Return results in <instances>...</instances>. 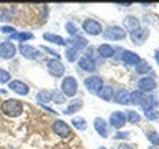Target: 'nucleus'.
I'll return each instance as SVG.
<instances>
[{
	"label": "nucleus",
	"mask_w": 159,
	"mask_h": 149,
	"mask_svg": "<svg viewBox=\"0 0 159 149\" xmlns=\"http://www.w3.org/2000/svg\"><path fill=\"white\" fill-rule=\"evenodd\" d=\"M103 37L108 42H121L128 37V33L119 25H109V27H106V30H103Z\"/></svg>",
	"instance_id": "nucleus-1"
},
{
	"label": "nucleus",
	"mask_w": 159,
	"mask_h": 149,
	"mask_svg": "<svg viewBox=\"0 0 159 149\" xmlns=\"http://www.w3.org/2000/svg\"><path fill=\"white\" fill-rule=\"evenodd\" d=\"M2 113H5L7 116L17 118L23 113V104L18 99H5L2 103Z\"/></svg>",
	"instance_id": "nucleus-2"
},
{
	"label": "nucleus",
	"mask_w": 159,
	"mask_h": 149,
	"mask_svg": "<svg viewBox=\"0 0 159 149\" xmlns=\"http://www.w3.org/2000/svg\"><path fill=\"white\" fill-rule=\"evenodd\" d=\"M60 86H61V93L65 98H73L78 93V81L75 76H63Z\"/></svg>",
	"instance_id": "nucleus-3"
},
{
	"label": "nucleus",
	"mask_w": 159,
	"mask_h": 149,
	"mask_svg": "<svg viewBox=\"0 0 159 149\" xmlns=\"http://www.w3.org/2000/svg\"><path fill=\"white\" fill-rule=\"evenodd\" d=\"M83 84H84V88H86L88 93L98 94L99 91H101V88L104 86V81H103V78L99 76V74H91V76L84 78Z\"/></svg>",
	"instance_id": "nucleus-4"
},
{
	"label": "nucleus",
	"mask_w": 159,
	"mask_h": 149,
	"mask_svg": "<svg viewBox=\"0 0 159 149\" xmlns=\"http://www.w3.org/2000/svg\"><path fill=\"white\" fill-rule=\"evenodd\" d=\"M81 28L84 33L91 35V37H98V35H103V27L98 20L94 18H84L81 23Z\"/></svg>",
	"instance_id": "nucleus-5"
},
{
	"label": "nucleus",
	"mask_w": 159,
	"mask_h": 149,
	"mask_svg": "<svg viewBox=\"0 0 159 149\" xmlns=\"http://www.w3.org/2000/svg\"><path fill=\"white\" fill-rule=\"evenodd\" d=\"M157 88V81L154 76H141L138 79V91L143 94H151Z\"/></svg>",
	"instance_id": "nucleus-6"
},
{
	"label": "nucleus",
	"mask_w": 159,
	"mask_h": 149,
	"mask_svg": "<svg viewBox=\"0 0 159 149\" xmlns=\"http://www.w3.org/2000/svg\"><path fill=\"white\" fill-rule=\"evenodd\" d=\"M47 70H48L50 76H53V78H63L65 76V65L60 60H53V58L48 60Z\"/></svg>",
	"instance_id": "nucleus-7"
},
{
	"label": "nucleus",
	"mask_w": 159,
	"mask_h": 149,
	"mask_svg": "<svg viewBox=\"0 0 159 149\" xmlns=\"http://www.w3.org/2000/svg\"><path fill=\"white\" fill-rule=\"evenodd\" d=\"M8 89L13 91L15 94H18V96H27L30 93V86L25 81H22V79H10Z\"/></svg>",
	"instance_id": "nucleus-8"
},
{
	"label": "nucleus",
	"mask_w": 159,
	"mask_h": 149,
	"mask_svg": "<svg viewBox=\"0 0 159 149\" xmlns=\"http://www.w3.org/2000/svg\"><path fill=\"white\" fill-rule=\"evenodd\" d=\"M76 63H78V70H81V71L93 73L94 70H96V61H94V58L89 56V55H83V56H80Z\"/></svg>",
	"instance_id": "nucleus-9"
},
{
	"label": "nucleus",
	"mask_w": 159,
	"mask_h": 149,
	"mask_svg": "<svg viewBox=\"0 0 159 149\" xmlns=\"http://www.w3.org/2000/svg\"><path fill=\"white\" fill-rule=\"evenodd\" d=\"M17 55V45L12 42H2L0 43V58L2 60H12Z\"/></svg>",
	"instance_id": "nucleus-10"
},
{
	"label": "nucleus",
	"mask_w": 159,
	"mask_h": 149,
	"mask_svg": "<svg viewBox=\"0 0 159 149\" xmlns=\"http://www.w3.org/2000/svg\"><path fill=\"white\" fill-rule=\"evenodd\" d=\"M113 101L119 106H128V104H131V91L126 88H119L118 91H114Z\"/></svg>",
	"instance_id": "nucleus-11"
},
{
	"label": "nucleus",
	"mask_w": 159,
	"mask_h": 149,
	"mask_svg": "<svg viewBox=\"0 0 159 149\" xmlns=\"http://www.w3.org/2000/svg\"><path fill=\"white\" fill-rule=\"evenodd\" d=\"M129 38H131V42L134 45H143V43H146V40L149 38V30L148 27H141V28H138V30H134V32L129 33Z\"/></svg>",
	"instance_id": "nucleus-12"
},
{
	"label": "nucleus",
	"mask_w": 159,
	"mask_h": 149,
	"mask_svg": "<svg viewBox=\"0 0 159 149\" xmlns=\"http://www.w3.org/2000/svg\"><path fill=\"white\" fill-rule=\"evenodd\" d=\"M108 124L114 129H121L124 124H126V114H124V111H113L109 114Z\"/></svg>",
	"instance_id": "nucleus-13"
},
{
	"label": "nucleus",
	"mask_w": 159,
	"mask_h": 149,
	"mask_svg": "<svg viewBox=\"0 0 159 149\" xmlns=\"http://www.w3.org/2000/svg\"><path fill=\"white\" fill-rule=\"evenodd\" d=\"M18 52L23 58H27V60H37V58L42 56V53H40L37 48L30 47V45H27V43H20L18 45Z\"/></svg>",
	"instance_id": "nucleus-14"
},
{
	"label": "nucleus",
	"mask_w": 159,
	"mask_h": 149,
	"mask_svg": "<svg viewBox=\"0 0 159 149\" xmlns=\"http://www.w3.org/2000/svg\"><path fill=\"white\" fill-rule=\"evenodd\" d=\"M119 61H123L124 65H128V66H138L139 63H141V56H139L138 53L131 52V50H123V55H121V60Z\"/></svg>",
	"instance_id": "nucleus-15"
},
{
	"label": "nucleus",
	"mask_w": 159,
	"mask_h": 149,
	"mask_svg": "<svg viewBox=\"0 0 159 149\" xmlns=\"http://www.w3.org/2000/svg\"><path fill=\"white\" fill-rule=\"evenodd\" d=\"M157 104H159V99L154 96V94H144L143 96V101H141V109L144 113H148V111H152V109H156L157 108Z\"/></svg>",
	"instance_id": "nucleus-16"
},
{
	"label": "nucleus",
	"mask_w": 159,
	"mask_h": 149,
	"mask_svg": "<svg viewBox=\"0 0 159 149\" xmlns=\"http://www.w3.org/2000/svg\"><path fill=\"white\" fill-rule=\"evenodd\" d=\"M93 126H94V131H96L101 138L106 139V138L109 136V124L106 123V119H103V118H94Z\"/></svg>",
	"instance_id": "nucleus-17"
},
{
	"label": "nucleus",
	"mask_w": 159,
	"mask_h": 149,
	"mask_svg": "<svg viewBox=\"0 0 159 149\" xmlns=\"http://www.w3.org/2000/svg\"><path fill=\"white\" fill-rule=\"evenodd\" d=\"M52 128H53V133L58 134L60 138L70 136V124H66L65 121H61V119H55L53 124H52Z\"/></svg>",
	"instance_id": "nucleus-18"
},
{
	"label": "nucleus",
	"mask_w": 159,
	"mask_h": 149,
	"mask_svg": "<svg viewBox=\"0 0 159 149\" xmlns=\"http://www.w3.org/2000/svg\"><path fill=\"white\" fill-rule=\"evenodd\" d=\"M123 25H124V32L131 33V32H134V30L141 28V20H139L138 17H134V15H128V17H124Z\"/></svg>",
	"instance_id": "nucleus-19"
},
{
	"label": "nucleus",
	"mask_w": 159,
	"mask_h": 149,
	"mask_svg": "<svg viewBox=\"0 0 159 149\" xmlns=\"http://www.w3.org/2000/svg\"><path fill=\"white\" fill-rule=\"evenodd\" d=\"M66 45H71L75 50L81 52V50L88 48V40L84 37H80V35H75V37H71L70 40H66Z\"/></svg>",
	"instance_id": "nucleus-20"
},
{
	"label": "nucleus",
	"mask_w": 159,
	"mask_h": 149,
	"mask_svg": "<svg viewBox=\"0 0 159 149\" xmlns=\"http://www.w3.org/2000/svg\"><path fill=\"white\" fill-rule=\"evenodd\" d=\"M134 71H136L139 76H154L151 65H149L146 60H141V63H139L138 66H134Z\"/></svg>",
	"instance_id": "nucleus-21"
},
{
	"label": "nucleus",
	"mask_w": 159,
	"mask_h": 149,
	"mask_svg": "<svg viewBox=\"0 0 159 149\" xmlns=\"http://www.w3.org/2000/svg\"><path fill=\"white\" fill-rule=\"evenodd\" d=\"M114 52H116V47H113V45H109V43H103V45H99V47H98V55L101 58H104V60L113 58Z\"/></svg>",
	"instance_id": "nucleus-22"
},
{
	"label": "nucleus",
	"mask_w": 159,
	"mask_h": 149,
	"mask_svg": "<svg viewBox=\"0 0 159 149\" xmlns=\"http://www.w3.org/2000/svg\"><path fill=\"white\" fill-rule=\"evenodd\" d=\"M33 38H35V35L30 33V32H17V33L10 35L8 42L13 43V40H18L20 43H27V42H30V40H33Z\"/></svg>",
	"instance_id": "nucleus-23"
},
{
	"label": "nucleus",
	"mask_w": 159,
	"mask_h": 149,
	"mask_svg": "<svg viewBox=\"0 0 159 149\" xmlns=\"http://www.w3.org/2000/svg\"><path fill=\"white\" fill-rule=\"evenodd\" d=\"M81 108H83V99L75 98V99H71V101H70V104L66 106V109H65L63 113H65V114H70V116H71V114L78 113Z\"/></svg>",
	"instance_id": "nucleus-24"
},
{
	"label": "nucleus",
	"mask_w": 159,
	"mask_h": 149,
	"mask_svg": "<svg viewBox=\"0 0 159 149\" xmlns=\"http://www.w3.org/2000/svg\"><path fill=\"white\" fill-rule=\"evenodd\" d=\"M99 99H103V101H113V96H114V88L111 84H104L101 88V91L98 93Z\"/></svg>",
	"instance_id": "nucleus-25"
},
{
	"label": "nucleus",
	"mask_w": 159,
	"mask_h": 149,
	"mask_svg": "<svg viewBox=\"0 0 159 149\" xmlns=\"http://www.w3.org/2000/svg\"><path fill=\"white\" fill-rule=\"evenodd\" d=\"M65 56H66V60L70 63H75V61H78V58H80V52L75 50L71 45H65Z\"/></svg>",
	"instance_id": "nucleus-26"
},
{
	"label": "nucleus",
	"mask_w": 159,
	"mask_h": 149,
	"mask_svg": "<svg viewBox=\"0 0 159 149\" xmlns=\"http://www.w3.org/2000/svg\"><path fill=\"white\" fill-rule=\"evenodd\" d=\"M43 38L47 40V42H52V43H55V45H60V47H65V45H66V40H65L63 37L55 35V33H50V32L43 33Z\"/></svg>",
	"instance_id": "nucleus-27"
},
{
	"label": "nucleus",
	"mask_w": 159,
	"mask_h": 149,
	"mask_svg": "<svg viewBox=\"0 0 159 149\" xmlns=\"http://www.w3.org/2000/svg\"><path fill=\"white\" fill-rule=\"evenodd\" d=\"M37 103L38 104L52 103V91H50V89H40V91L37 93Z\"/></svg>",
	"instance_id": "nucleus-28"
},
{
	"label": "nucleus",
	"mask_w": 159,
	"mask_h": 149,
	"mask_svg": "<svg viewBox=\"0 0 159 149\" xmlns=\"http://www.w3.org/2000/svg\"><path fill=\"white\" fill-rule=\"evenodd\" d=\"M126 114V123H131V124H138L141 121V114L138 111H134V109H128V111H124Z\"/></svg>",
	"instance_id": "nucleus-29"
},
{
	"label": "nucleus",
	"mask_w": 159,
	"mask_h": 149,
	"mask_svg": "<svg viewBox=\"0 0 159 149\" xmlns=\"http://www.w3.org/2000/svg\"><path fill=\"white\" fill-rule=\"evenodd\" d=\"M71 126H75L78 131H86V119L75 116V118L71 119Z\"/></svg>",
	"instance_id": "nucleus-30"
},
{
	"label": "nucleus",
	"mask_w": 159,
	"mask_h": 149,
	"mask_svg": "<svg viewBox=\"0 0 159 149\" xmlns=\"http://www.w3.org/2000/svg\"><path fill=\"white\" fill-rule=\"evenodd\" d=\"M143 96H144V94L141 91H138V89H136V91H133L131 93V104H133V106H139L141 101H143Z\"/></svg>",
	"instance_id": "nucleus-31"
},
{
	"label": "nucleus",
	"mask_w": 159,
	"mask_h": 149,
	"mask_svg": "<svg viewBox=\"0 0 159 149\" xmlns=\"http://www.w3.org/2000/svg\"><path fill=\"white\" fill-rule=\"evenodd\" d=\"M52 101L57 103V104H63L65 103V96L61 91H58V89H53L52 91Z\"/></svg>",
	"instance_id": "nucleus-32"
},
{
	"label": "nucleus",
	"mask_w": 159,
	"mask_h": 149,
	"mask_svg": "<svg viewBox=\"0 0 159 149\" xmlns=\"http://www.w3.org/2000/svg\"><path fill=\"white\" fill-rule=\"evenodd\" d=\"M65 30H66V33L70 35V37L78 35V27H76L73 22H66V23H65Z\"/></svg>",
	"instance_id": "nucleus-33"
},
{
	"label": "nucleus",
	"mask_w": 159,
	"mask_h": 149,
	"mask_svg": "<svg viewBox=\"0 0 159 149\" xmlns=\"http://www.w3.org/2000/svg\"><path fill=\"white\" fill-rule=\"evenodd\" d=\"M148 139H149V142L152 144V146H159V133L157 131H148Z\"/></svg>",
	"instance_id": "nucleus-34"
},
{
	"label": "nucleus",
	"mask_w": 159,
	"mask_h": 149,
	"mask_svg": "<svg viewBox=\"0 0 159 149\" xmlns=\"http://www.w3.org/2000/svg\"><path fill=\"white\" fill-rule=\"evenodd\" d=\"M143 22L148 23V25H154V23L157 22V15L156 13H146L143 17Z\"/></svg>",
	"instance_id": "nucleus-35"
},
{
	"label": "nucleus",
	"mask_w": 159,
	"mask_h": 149,
	"mask_svg": "<svg viewBox=\"0 0 159 149\" xmlns=\"http://www.w3.org/2000/svg\"><path fill=\"white\" fill-rule=\"evenodd\" d=\"M144 116H146L148 121H157V119H159V111H157V109H152V111L144 113Z\"/></svg>",
	"instance_id": "nucleus-36"
},
{
	"label": "nucleus",
	"mask_w": 159,
	"mask_h": 149,
	"mask_svg": "<svg viewBox=\"0 0 159 149\" xmlns=\"http://www.w3.org/2000/svg\"><path fill=\"white\" fill-rule=\"evenodd\" d=\"M10 73L7 71V70H3V68H0V83H10Z\"/></svg>",
	"instance_id": "nucleus-37"
},
{
	"label": "nucleus",
	"mask_w": 159,
	"mask_h": 149,
	"mask_svg": "<svg viewBox=\"0 0 159 149\" xmlns=\"http://www.w3.org/2000/svg\"><path fill=\"white\" fill-rule=\"evenodd\" d=\"M0 32L2 33H5V35H13V33H17V30H15L13 27H10V25H2V27H0Z\"/></svg>",
	"instance_id": "nucleus-38"
},
{
	"label": "nucleus",
	"mask_w": 159,
	"mask_h": 149,
	"mask_svg": "<svg viewBox=\"0 0 159 149\" xmlns=\"http://www.w3.org/2000/svg\"><path fill=\"white\" fill-rule=\"evenodd\" d=\"M42 50H45L47 53H50V55H52V56H53L55 60H60V55H58L57 52H55V50H52L50 47H42Z\"/></svg>",
	"instance_id": "nucleus-39"
},
{
	"label": "nucleus",
	"mask_w": 159,
	"mask_h": 149,
	"mask_svg": "<svg viewBox=\"0 0 159 149\" xmlns=\"http://www.w3.org/2000/svg\"><path fill=\"white\" fill-rule=\"evenodd\" d=\"M129 138V133H116L114 134V139H128Z\"/></svg>",
	"instance_id": "nucleus-40"
},
{
	"label": "nucleus",
	"mask_w": 159,
	"mask_h": 149,
	"mask_svg": "<svg viewBox=\"0 0 159 149\" xmlns=\"http://www.w3.org/2000/svg\"><path fill=\"white\" fill-rule=\"evenodd\" d=\"M121 55H123V48H116V52H114V60H116V61H119V60H121Z\"/></svg>",
	"instance_id": "nucleus-41"
},
{
	"label": "nucleus",
	"mask_w": 159,
	"mask_h": 149,
	"mask_svg": "<svg viewBox=\"0 0 159 149\" xmlns=\"http://www.w3.org/2000/svg\"><path fill=\"white\" fill-rule=\"evenodd\" d=\"M118 149H134V147L131 146V144H126V142H121V144H119V146H118Z\"/></svg>",
	"instance_id": "nucleus-42"
},
{
	"label": "nucleus",
	"mask_w": 159,
	"mask_h": 149,
	"mask_svg": "<svg viewBox=\"0 0 159 149\" xmlns=\"http://www.w3.org/2000/svg\"><path fill=\"white\" fill-rule=\"evenodd\" d=\"M154 60H156V63L159 65V48L156 50V52H154Z\"/></svg>",
	"instance_id": "nucleus-43"
},
{
	"label": "nucleus",
	"mask_w": 159,
	"mask_h": 149,
	"mask_svg": "<svg viewBox=\"0 0 159 149\" xmlns=\"http://www.w3.org/2000/svg\"><path fill=\"white\" fill-rule=\"evenodd\" d=\"M116 5H118V7H131V3H129V2L128 3H116Z\"/></svg>",
	"instance_id": "nucleus-44"
},
{
	"label": "nucleus",
	"mask_w": 159,
	"mask_h": 149,
	"mask_svg": "<svg viewBox=\"0 0 159 149\" xmlns=\"http://www.w3.org/2000/svg\"><path fill=\"white\" fill-rule=\"evenodd\" d=\"M98 149H108V147H104V146H99Z\"/></svg>",
	"instance_id": "nucleus-45"
}]
</instances>
